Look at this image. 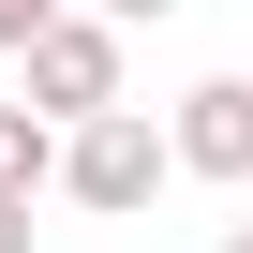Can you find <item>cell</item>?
Wrapping results in <instances>:
<instances>
[{
    "label": "cell",
    "instance_id": "obj_1",
    "mask_svg": "<svg viewBox=\"0 0 253 253\" xmlns=\"http://www.w3.org/2000/svg\"><path fill=\"white\" fill-rule=\"evenodd\" d=\"M15 104L45 119V134H75V119H119V104H134V89H119V30L45 15V30L15 45Z\"/></svg>",
    "mask_w": 253,
    "mask_h": 253
},
{
    "label": "cell",
    "instance_id": "obj_2",
    "mask_svg": "<svg viewBox=\"0 0 253 253\" xmlns=\"http://www.w3.org/2000/svg\"><path fill=\"white\" fill-rule=\"evenodd\" d=\"M45 194H75V209H104V223H134V209L164 194V134H149V104H119V119H75Z\"/></svg>",
    "mask_w": 253,
    "mask_h": 253
},
{
    "label": "cell",
    "instance_id": "obj_3",
    "mask_svg": "<svg viewBox=\"0 0 253 253\" xmlns=\"http://www.w3.org/2000/svg\"><path fill=\"white\" fill-rule=\"evenodd\" d=\"M149 134H164V179H253V75H194L164 119H149Z\"/></svg>",
    "mask_w": 253,
    "mask_h": 253
},
{
    "label": "cell",
    "instance_id": "obj_4",
    "mask_svg": "<svg viewBox=\"0 0 253 253\" xmlns=\"http://www.w3.org/2000/svg\"><path fill=\"white\" fill-rule=\"evenodd\" d=\"M45 179H60V134L30 104H0V209H45Z\"/></svg>",
    "mask_w": 253,
    "mask_h": 253
},
{
    "label": "cell",
    "instance_id": "obj_5",
    "mask_svg": "<svg viewBox=\"0 0 253 253\" xmlns=\"http://www.w3.org/2000/svg\"><path fill=\"white\" fill-rule=\"evenodd\" d=\"M60 15H89V30H164L179 0H60Z\"/></svg>",
    "mask_w": 253,
    "mask_h": 253
},
{
    "label": "cell",
    "instance_id": "obj_6",
    "mask_svg": "<svg viewBox=\"0 0 253 253\" xmlns=\"http://www.w3.org/2000/svg\"><path fill=\"white\" fill-rule=\"evenodd\" d=\"M45 15H60V0H0V60H15V45H30Z\"/></svg>",
    "mask_w": 253,
    "mask_h": 253
},
{
    "label": "cell",
    "instance_id": "obj_7",
    "mask_svg": "<svg viewBox=\"0 0 253 253\" xmlns=\"http://www.w3.org/2000/svg\"><path fill=\"white\" fill-rule=\"evenodd\" d=\"M0 253H30V209H0Z\"/></svg>",
    "mask_w": 253,
    "mask_h": 253
},
{
    "label": "cell",
    "instance_id": "obj_8",
    "mask_svg": "<svg viewBox=\"0 0 253 253\" xmlns=\"http://www.w3.org/2000/svg\"><path fill=\"white\" fill-rule=\"evenodd\" d=\"M209 253H253V223H223V238H209Z\"/></svg>",
    "mask_w": 253,
    "mask_h": 253
}]
</instances>
